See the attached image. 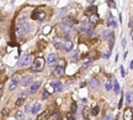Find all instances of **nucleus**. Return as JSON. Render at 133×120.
Segmentation results:
<instances>
[{"mask_svg": "<svg viewBox=\"0 0 133 120\" xmlns=\"http://www.w3.org/2000/svg\"><path fill=\"white\" fill-rule=\"evenodd\" d=\"M29 30H30V25L27 22H19L16 25V37L21 38L25 33H27Z\"/></svg>", "mask_w": 133, "mask_h": 120, "instance_id": "obj_1", "label": "nucleus"}, {"mask_svg": "<svg viewBox=\"0 0 133 120\" xmlns=\"http://www.w3.org/2000/svg\"><path fill=\"white\" fill-rule=\"evenodd\" d=\"M44 64H46L44 58L38 57V58H36L34 62L31 64V71H33V72H39V71H42V69L44 68Z\"/></svg>", "mask_w": 133, "mask_h": 120, "instance_id": "obj_2", "label": "nucleus"}, {"mask_svg": "<svg viewBox=\"0 0 133 120\" xmlns=\"http://www.w3.org/2000/svg\"><path fill=\"white\" fill-rule=\"evenodd\" d=\"M19 83H20V77H19L17 74L12 76V78H11V81H10V84H9V90H10V92L15 90V88L17 87Z\"/></svg>", "mask_w": 133, "mask_h": 120, "instance_id": "obj_3", "label": "nucleus"}, {"mask_svg": "<svg viewBox=\"0 0 133 120\" xmlns=\"http://www.w3.org/2000/svg\"><path fill=\"white\" fill-rule=\"evenodd\" d=\"M80 32H83V33H85V35H88V36H93L94 35V29L90 26V25H83L80 29H79Z\"/></svg>", "mask_w": 133, "mask_h": 120, "instance_id": "obj_4", "label": "nucleus"}, {"mask_svg": "<svg viewBox=\"0 0 133 120\" xmlns=\"http://www.w3.org/2000/svg\"><path fill=\"white\" fill-rule=\"evenodd\" d=\"M32 63V55H26L22 60L20 61V63H19V66L20 67H25V66H29V64H31Z\"/></svg>", "mask_w": 133, "mask_h": 120, "instance_id": "obj_5", "label": "nucleus"}, {"mask_svg": "<svg viewBox=\"0 0 133 120\" xmlns=\"http://www.w3.org/2000/svg\"><path fill=\"white\" fill-rule=\"evenodd\" d=\"M32 19L33 20H39V21H42V20L46 19V12H44V11H34L32 14Z\"/></svg>", "mask_w": 133, "mask_h": 120, "instance_id": "obj_6", "label": "nucleus"}, {"mask_svg": "<svg viewBox=\"0 0 133 120\" xmlns=\"http://www.w3.org/2000/svg\"><path fill=\"white\" fill-rule=\"evenodd\" d=\"M32 76H24L22 77V79H21V86L22 87H27V86H30V84H32Z\"/></svg>", "mask_w": 133, "mask_h": 120, "instance_id": "obj_7", "label": "nucleus"}, {"mask_svg": "<svg viewBox=\"0 0 133 120\" xmlns=\"http://www.w3.org/2000/svg\"><path fill=\"white\" fill-rule=\"evenodd\" d=\"M123 119L125 120H132L133 119V109L132 108H127L123 113Z\"/></svg>", "mask_w": 133, "mask_h": 120, "instance_id": "obj_8", "label": "nucleus"}, {"mask_svg": "<svg viewBox=\"0 0 133 120\" xmlns=\"http://www.w3.org/2000/svg\"><path fill=\"white\" fill-rule=\"evenodd\" d=\"M57 62V55L56 53H49L47 57V64L48 66H53Z\"/></svg>", "mask_w": 133, "mask_h": 120, "instance_id": "obj_9", "label": "nucleus"}, {"mask_svg": "<svg viewBox=\"0 0 133 120\" xmlns=\"http://www.w3.org/2000/svg\"><path fill=\"white\" fill-rule=\"evenodd\" d=\"M53 74H54L56 77H62V76L64 74V67L57 66V67L54 68V71H53Z\"/></svg>", "mask_w": 133, "mask_h": 120, "instance_id": "obj_10", "label": "nucleus"}, {"mask_svg": "<svg viewBox=\"0 0 133 120\" xmlns=\"http://www.w3.org/2000/svg\"><path fill=\"white\" fill-rule=\"evenodd\" d=\"M51 112L49 110H46V112H43L42 114H39L38 117H37V120H48V118L51 117Z\"/></svg>", "mask_w": 133, "mask_h": 120, "instance_id": "obj_11", "label": "nucleus"}, {"mask_svg": "<svg viewBox=\"0 0 133 120\" xmlns=\"http://www.w3.org/2000/svg\"><path fill=\"white\" fill-rule=\"evenodd\" d=\"M39 87H41V83H39V82H34V83H32L31 87H30V94H34V93L38 90Z\"/></svg>", "mask_w": 133, "mask_h": 120, "instance_id": "obj_12", "label": "nucleus"}, {"mask_svg": "<svg viewBox=\"0 0 133 120\" xmlns=\"http://www.w3.org/2000/svg\"><path fill=\"white\" fill-rule=\"evenodd\" d=\"M102 38L103 40H113V32L112 31H103L102 32Z\"/></svg>", "mask_w": 133, "mask_h": 120, "instance_id": "obj_13", "label": "nucleus"}, {"mask_svg": "<svg viewBox=\"0 0 133 120\" xmlns=\"http://www.w3.org/2000/svg\"><path fill=\"white\" fill-rule=\"evenodd\" d=\"M71 27H73V26H71V25H69V24H66V22H64V24H62V25H61V29L63 30V32H64L66 35L70 32Z\"/></svg>", "mask_w": 133, "mask_h": 120, "instance_id": "obj_14", "label": "nucleus"}, {"mask_svg": "<svg viewBox=\"0 0 133 120\" xmlns=\"http://www.w3.org/2000/svg\"><path fill=\"white\" fill-rule=\"evenodd\" d=\"M89 22H90L91 25H96V24L99 22V16H98V14L91 15V16L89 17Z\"/></svg>", "mask_w": 133, "mask_h": 120, "instance_id": "obj_15", "label": "nucleus"}, {"mask_svg": "<svg viewBox=\"0 0 133 120\" xmlns=\"http://www.w3.org/2000/svg\"><path fill=\"white\" fill-rule=\"evenodd\" d=\"M63 48L66 50V52H70L73 50V42L71 41H66L64 45H63Z\"/></svg>", "mask_w": 133, "mask_h": 120, "instance_id": "obj_16", "label": "nucleus"}, {"mask_svg": "<svg viewBox=\"0 0 133 120\" xmlns=\"http://www.w3.org/2000/svg\"><path fill=\"white\" fill-rule=\"evenodd\" d=\"M52 87H53V89L57 90V92H61V90L63 89L62 82H53V83H52Z\"/></svg>", "mask_w": 133, "mask_h": 120, "instance_id": "obj_17", "label": "nucleus"}, {"mask_svg": "<svg viewBox=\"0 0 133 120\" xmlns=\"http://www.w3.org/2000/svg\"><path fill=\"white\" fill-rule=\"evenodd\" d=\"M126 103H127V104H132L133 103V93L132 92H127V93H126Z\"/></svg>", "mask_w": 133, "mask_h": 120, "instance_id": "obj_18", "label": "nucleus"}, {"mask_svg": "<svg viewBox=\"0 0 133 120\" xmlns=\"http://www.w3.org/2000/svg\"><path fill=\"white\" fill-rule=\"evenodd\" d=\"M85 14H88V15H94V14H96V6H90V7H88L86 9V11H85Z\"/></svg>", "mask_w": 133, "mask_h": 120, "instance_id": "obj_19", "label": "nucleus"}, {"mask_svg": "<svg viewBox=\"0 0 133 120\" xmlns=\"http://www.w3.org/2000/svg\"><path fill=\"white\" fill-rule=\"evenodd\" d=\"M39 109H41V104H39V103H34L32 109H31V113H32V114H37V113L39 112Z\"/></svg>", "mask_w": 133, "mask_h": 120, "instance_id": "obj_20", "label": "nucleus"}, {"mask_svg": "<svg viewBox=\"0 0 133 120\" xmlns=\"http://www.w3.org/2000/svg\"><path fill=\"white\" fill-rule=\"evenodd\" d=\"M53 42H54V46H56V47H57L58 50L63 48V46H62V43H61V38H59V37H56Z\"/></svg>", "mask_w": 133, "mask_h": 120, "instance_id": "obj_21", "label": "nucleus"}, {"mask_svg": "<svg viewBox=\"0 0 133 120\" xmlns=\"http://www.w3.org/2000/svg\"><path fill=\"white\" fill-rule=\"evenodd\" d=\"M83 117H84L85 119H89V118H90V109H89L88 107L84 108V110H83Z\"/></svg>", "mask_w": 133, "mask_h": 120, "instance_id": "obj_22", "label": "nucleus"}, {"mask_svg": "<svg viewBox=\"0 0 133 120\" xmlns=\"http://www.w3.org/2000/svg\"><path fill=\"white\" fill-rule=\"evenodd\" d=\"M105 88L106 90H111L113 88V82H111V81H106V83H105Z\"/></svg>", "mask_w": 133, "mask_h": 120, "instance_id": "obj_23", "label": "nucleus"}, {"mask_svg": "<svg viewBox=\"0 0 133 120\" xmlns=\"http://www.w3.org/2000/svg\"><path fill=\"white\" fill-rule=\"evenodd\" d=\"M66 24H69V25H75V24H78V21L74 19V17H66Z\"/></svg>", "mask_w": 133, "mask_h": 120, "instance_id": "obj_24", "label": "nucleus"}, {"mask_svg": "<svg viewBox=\"0 0 133 120\" xmlns=\"http://www.w3.org/2000/svg\"><path fill=\"white\" fill-rule=\"evenodd\" d=\"M90 86H91L93 88H98V87H99V81L95 79V78H93V79L90 81Z\"/></svg>", "mask_w": 133, "mask_h": 120, "instance_id": "obj_25", "label": "nucleus"}, {"mask_svg": "<svg viewBox=\"0 0 133 120\" xmlns=\"http://www.w3.org/2000/svg\"><path fill=\"white\" fill-rule=\"evenodd\" d=\"M113 90H115V93H120V84L117 81L113 82Z\"/></svg>", "mask_w": 133, "mask_h": 120, "instance_id": "obj_26", "label": "nucleus"}, {"mask_svg": "<svg viewBox=\"0 0 133 120\" xmlns=\"http://www.w3.org/2000/svg\"><path fill=\"white\" fill-rule=\"evenodd\" d=\"M99 113H100V107H99V105H95V107L93 108V112H91V114H93V115H98Z\"/></svg>", "mask_w": 133, "mask_h": 120, "instance_id": "obj_27", "label": "nucleus"}, {"mask_svg": "<svg viewBox=\"0 0 133 120\" xmlns=\"http://www.w3.org/2000/svg\"><path fill=\"white\" fill-rule=\"evenodd\" d=\"M107 26H108V27H116V26H117V24H116V21H115V20H110V21L107 22Z\"/></svg>", "mask_w": 133, "mask_h": 120, "instance_id": "obj_28", "label": "nucleus"}, {"mask_svg": "<svg viewBox=\"0 0 133 120\" xmlns=\"http://www.w3.org/2000/svg\"><path fill=\"white\" fill-rule=\"evenodd\" d=\"M24 119V113L22 112H17L16 113V120H22Z\"/></svg>", "mask_w": 133, "mask_h": 120, "instance_id": "obj_29", "label": "nucleus"}, {"mask_svg": "<svg viewBox=\"0 0 133 120\" xmlns=\"http://www.w3.org/2000/svg\"><path fill=\"white\" fill-rule=\"evenodd\" d=\"M51 30H52V27H51V26H47V27L43 29V33H44V35H48V33L51 32Z\"/></svg>", "mask_w": 133, "mask_h": 120, "instance_id": "obj_30", "label": "nucleus"}, {"mask_svg": "<svg viewBox=\"0 0 133 120\" xmlns=\"http://www.w3.org/2000/svg\"><path fill=\"white\" fill-rule=\"evenodd\" d=\"M90 64H91V60H88V61H85V62L83 63V67H84V68H86V67H89Z\"/></svg>", "mask_w": 133, "mask_h": 120, "instance_id": "obj_31", "label": "nucleus"}, {"mask_svg": "<svg viewBox=\"0 0 133 120\" xmlns=\"http://www.w3.org/2000/svg\"><path fill=\"white\" fill-rule=\"evenodd\" d=\"M48 97H49V93H48L47 89H46L44 92H43V94H42V99H47Z\"/></svg>", "mask_w": 133, "mask_h": 120, "instance_id": "obj_32", "label": "nucleus"}, {"mask_svg": "<svg viewBox=\"0 0 133 120\" xmlns=\"http://www.w3.org/2000/svg\"><path fill=\"white\" fill-rule=\"evenodd\" d=\"M22 103H24V99H22V98H19V99L16 100V105H17V107L22 105Z\"/></svg>", "mask_w": 133, "mask_h": 120, "instance_id": "obj_33", "label": "nucleus"}, {"mask_svg": "<svg viewBox=\"0 0 133 120\" xmlns=\"http://www.w3.org/2000/svg\"><path fill=\"white\" fill-rule=\"evenodd\" d=\"M76 112V103H73L71 104V114H74Z\"/></svg>", "mask_w": 133, "mask_h": 120, "instance_id": "obj_34", "label": "nucleus"}, {"mask_svg": "<svg viewBox=\"0 0 133 120\" xmlns=\"http://www.w3.org/2000/svg\"><path fill=\"white\" fill-rule=\"evenodd\" d=\"M78 58H79V55H78V53H75V55H73L71 61H73V62H75V61H78Z\"/></svg>", "mask_w": 133, "mask_h": 120, "instance_id": "obj_35", "label": "nucleus"}, {"mask_svg": "<svg viewBox=\"0 0 133 120\" xmlns=\"http://www.w3.org/2000/svg\"><path fill=\"white\" fill-rule=\"evenodd\" d=\"M58 63H59V67H64V66H66V62H64V60H59V61H58Z\"/></svg>", "mask_w": 133, "mask_h": 120, "instance_id": "obj_36", "label": "nucleus"}, {"mask_svg": "<svg viewBox=\"0 0 133 120\" xmlns=\"http://www.w3.org/2000/svg\"><path fill=\"white\" fill-rule=\"evenodd\" d=\"M107 4H108V6H111V7H115L116 5H115V1H107Z\"/></svg>", "mask_w": 133, "mask_h": 120, "instance_id": "obj_37", "label": "nucleus"}, {"mask_svg": "<svg viewBox=\"0 0 133 120\" xmlns=\"http://www.w3.org/2000/svg\"><path fill=\"white\" fill-rule=\"evenodd\" d=\"M26 95H27V94H26V92H22V93L20 94V98H22V99H25V98H26Z\"/></svg>", "mask_w": 133, "mask_h": 120, "instance_id": "obj_38", "label": "nucleus"}, {"mask_svg": "<svg viewBox=\"0 0 133 120\" xmlns=\"http://www.w3.org/2000/svg\"><path fill=\"white\" fill-rule=\"evenodd\" d=\"M121 76H122V77H125V76H126V73H125V69H123V67H122V66H121Z\"/></svg>", "mask_w": 133, "mask_h": 120, "instance_id": "obj_39", "label": "nucleus"}, {"mask_svg": "<svg viewBox=\"0 0 133 120\" xmlns=\"http://www.w3.org/2000/svg\"><path fill=\"white\" fill-rule=\"evenodd\" d=\"M66 120H74L73 115H71V114H68V115H66Z\"/></svg>", "mask_w": 133, "mask_h": 120, "instance_id": "obj_40", "label": "nucleus"}, {"mask_svg": "<svg viewBox=\"0 0 133 120\" xmlns=\"http://www.w3.org/2000/svg\"><path fill=\"white\" fill-rule=\"evenodd\" d=\"M130 27L133 30V17H131V20H130Z\"/></svg>", "mask_w": 133, "mask_h": 120, "instance_id": "obj_41", "label": "nucleus"}, {"mask_svg": "<svg viewBox=\"0 0 133 120\" xmlns=\"http://www.w3.org/2000/svg\"><path fill=\"white\" fill-rule=\"evenodd\" d=\"M25 110H26V112H29V110H30V105H29V104H26V107H25Z\"/></svg>", "mask_w": 133, "mask_h": 120, "instance_id": "obj_42", "label": "nucleus"}, {"mask_svg": "<svg viewBox=\"0 0 133 120\" xmlns=\"http://www.w3.org/2000/svg\"><path fill=\"white\" fill-rule=\"evenodd\" d=\"M1 94H2V84L0 83V97H1Z\"/></svg>", "mask_w": 133, "mask_h": 120, "instance_id": "obj_43", "label": "nucleus"}, {"mask_svg": "<svg viewBox=\"0 0 133 120\" xmlns=\"http://www.w3.org/2000/svg\"><path fill=\"white\" fill-rule=\"evenodd\" d=\"M103 120H111V117H110V115H107V117H105V118H103Z\"/></svg>", "mask_w": 133, "mask_h": 120, "instance_id": "obj_44", "label": "nucleus"}, {"mask_svg": "<svg viewBox=\"0 0 133 120\" xmlns=\"http://www.w3.org/2000/svg\"><path fill=\"white\" fill-rule=\"evenodd\" d=\"M108 56H110V53H105V55H103L105 58H108Z\"/></svg>", "mask_w": 133, "mask_h": 120, "instance_id": "obj_45", "label": "nucleus"}, {"mask_svg": "<svg viewBox=\"0 0 133 120\" xmlns=\"http://www.w3.org/2000/svg\"><path fill=\"white\" fill-rule=\"evenodd\" d=\"M131 68H133V61L131 62Z\"/></svg>", "mask_w": 133, "mask_h": 120, "instance_id": "obj_46", "label": "nucleus"}]
</instances>
